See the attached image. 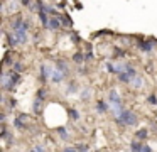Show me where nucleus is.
<instances>
[{"label": "nucleus", "mask_w": 157, "mask_h": 152, "mask_svg": "<svg viewBox=\"0 0 157 152\" xmlns=\"http://www.w3.org/2000/svg\"><path fill=\"white\" fill-rule=\"evenodd\" d=\"M68 115H69V117H71L75 122H78L79 117H81V115H79V111L76 110V108H68Z\"/></svg>", "instance_id": "23"}, {"label": "nucleus", "mask_w": 157, "mask_h": 152, "mask_svg": "<svg viewBox=\"0 0 157 152\" xmlns=\"http://www.w3.org/2000/svg\"><path fill=\"white\" fill-rule=\"evenodd\" d=\"M73 61H75L76 64H83V63L86 61V54L81 53V51H78V53L73 54Z\"/></svg>", "instance_id": "14"}, {"label": "nucleus", "mask_w": 157, "mask_h": 152, "mask_svg": "<svg viewBox=\"0 0 157 152\" xmlns=\"http://www.w3.org/2000/svg\"><path fill=\"white\" fill-rule=\"evenodd\" d=\"M12 32H14V36L17 37V41H19L21 46H24V44L29 42V32L27 30H12Z\"/></svg>", "instance_id": "6"}, {"label": "nucleus", "mask_w": 157, "mask_h": 152, "mask_svg": "<svg viewBox=\"0 0 157 152\" xmlns=\"http://www.w3.org/2000/svg\"><path fill=\"white\" fill-rule=\"evenodd\" d=\"M24 120H25V115H19V117L14 118V122H12V123H14V127L19 128V130H25V128H27V125L24 123Z\"/></svg>", "instance_id": "10"}, {"label": "nucleus", "mask_w": 157, "mask_h": 152, "mask_svg": "<svg viewBox=\"0 0 157 152\" xmlns=\"http://www.w3.org/2000/svg\"><path fill=\"white\" fill-rule=\"evenodd\" d=\"M32 111H34V115H41L42 111V100L41 98H36L34 103H32Z\"/></svg>", "instance_id": "12"}, {"label": "nucleus", "mask_w": 157, "mask_h": 152, "mask_svg": "<svg viewBox=\"0 0 157 152\" xmlns=\"http://www.w3.org/2000/svg\"><path fill=\"white\" fill-rule=\"evenodd\" d=\"M142 152H154V150H152V147H150V145H144Z\"/></svg>", "instance_id": "33"}, {"label": "nucleus", "mask_w": 157, "mask_h": 152, "mask_svg": "<svg viewBox=\"0 0 157 152\" xmlns=\"http://www.w3.org/2000/svg\"><path fill=\"white\" fill-rule=\"evenodd\" d=\"M29 152H37V150H36V149H31V150H29Z\"/></svg>", "instance_id": "35"}, {"label": "nucleus", "mask_w": 157, "mask_h": 152, "mask_svg": "<svg viewBox=\"0 0 157 152\" xmlns=\"http://www.w3.org/2000/svg\"><path fill=\"white\" fill-rule=\"evenodd\" d=\"M137 46H139L140 51H144V53L149 54L150 51L154 49V41H139V42H137Z\"/></svg>", "instance_id": "7"}, {"label": "nucleus", "mask_w": 157, "mask_h": 152, "mask_svg": "<svg viewBox=\"0 0 157 152\" xmlns=\"http://www.w3.org/2000/svg\"><path fill=\"white\" fill-rule=\"evenodd\" d=\"M95 108H96V111H98V113H106V111L110 110V103L108 101H105V100H98L96 101V105H95Z\"/></svg>", "instance_id": "8"}, {"label": "nucleus", "mask_w": 157, "mask_h": 152, "mask_svg": "<svg viewBox=\"0 0 157 152\" xmlns=\"http://www.w3.org/2000/svg\"><path fill=\"white\" fill-rule=\"evenodd\" d=\"M132 86L135 88V90H140V88L144 86V80H142V76H139V74H137V76L132 80Z\"/></svg>", "instance_id": "18"}, {"label": "nucleus", "mask_w": 157, "mask_h": 152, "mask_svg": "<svg viewBox=\"0 0 157 152\" xmlns=\"http://www.w3.org/2000/svg\"><path fill=\"white\" fill-rule=\"evenodd\" d=\"M147 101H149L150 105H155L157 103V96L155 95H149V96H147Z\"/></svg>", "instance_id": "28"}, {"label": "nucleus", "mask_w": 157, "mask_h": 152, "mask_svg": "<svg viewBox=\"0 0 157 152\" xmlns=\"http://www.w3.org/2000/svg\"><path fill=\"white\" fill-rule=\"evenodd\" d=\"M78 91V83H76L75 80H69L68 86H66V95H73Z\"/></svg>", "instance_id": "13"}, {"label": "nucleus", "mask_w": 157, "mask_h": 152, "mask_svg": "<svg viewBox=\"0 0 157 152\" xmlns=\"http://www.w3.org/2000/svg\"><path fill=\"white\" fill-rule=\"evenodd\" d=\"M78 152H90V147H88V145H85V144L78 145Z\"/></svg>", "instance_id": "29"}, {"label": "nucleus", "mask_w": 157, "mask_h": 152, "mask_svg": "<svg viewBox=\"0 0 157 152\" xmlns=\"http://www.w3.org/2000/svg\"><path fill=\"white\" fill-rule=\"evenodd\" d=\"M117 76H118V81H120V83H125V84H127V83H132V76H130L127 71H123V73H118Z\"/></svg>", "instance_id": "16"}, {"label": "nucleus", "mask_w": 157, "mask_h": 152, "mask_svg": "<svg viewBox=\"0 0 157 152\" xmlns=\"http://www.w3.org/2000/svg\"><path fill=\"white\" fill-rule=\"evenodd\" d=\"M51 73H52V68L49 64L42 63L41 68H39V78H41V83H46L48 80H51Z\"/></svg>", "instance_id": "3"}, {"label": "nucleus", "mask_w": 157, "mask_h": 152, "mask_svg": "<svg viewBox=\"0 0 157 152\" xmlns=\"http://www.w3.org/2000/svg\"><path fill=\"white\" fill-rule=\"evenodd\" d=\"M61 22L64 24V25H68V27L71 25V20H69V19H66V17H63V19H61Z\"/></svg>", "instance_id": "32"}, {"label": "nucleus", "mask_w": 157, "mask_h": 152, "mask_svg": "<svg viewBox=\"0 0 157 152\" xmlns=\"http://www.w3.org/2000/svg\"><path fill=\"white\" fill-rule=\"evenodd\" d=\"M103 68H105L106 73H112V74H117V66L113 63H110V61H106L105 64H103Z\"/></svg>", "instance_id": "22"}, {"label": "nucleus", "mask_w": 157, "mask_h": 152, "mask_svg": "<svg viewBox=\"0 0 157 152\" xmlns=\"http://www.w3.org/2000/svg\"><path fill=\"white\" fill-rule=\"evenodd\" d=\"M9 76H10V73H7V71H4L2 73V86H7V83H9Z\"/></svg>", "instance_id": "27"}, {"label": "nucleus", "mask_w": 157, "mask_h": 152, "mask_svg": "<svg viewBox=\"0 0 157 152\" xmlns=\"http://www.w3.org/2000/svg\"><path fill=\"white\" fill-rule=\"evenodd\" d=\"M108 103H110V107L122 105V96L118 95V91H117V90H110L108 91Z\"/></svg>", "instance_id": "5"}, {"label": "nucleus", "mask_w": 157, "mask_h": 152, "mask_svg": "<svg viewBox=\"0 0 157 152\" xmlns=\"http://www.w3.org/2000/svg\"><path fill=\"white\" fill-rule=\"evenodd\" d=\"M12 71H15V73H24L25 66L22 63H19V61H14V63H12Z\"/></svg>", "instance_id": "19"}, {"label": "nucleus", "mask_w": 157, "mask_h": 152, "mask_svg": "<svg viewBox=\"0 0 157 152\" xmlns=\"http://www.w3.org/2000/svg\"><path fill=\"white\" fill-rule=\"evenodd\" d=\"M21 84V73H15V71H10V76H9V83L4 90L7 91H14L15 88Z\"/></svg>", "instance_id": "2"}, {"label": "nucleus", "mask_w": 157, "mask_h": 152, "mask_svg": "<svg viewBox=\"0 0 157 152\" xmlns=\"http://www.w3.org/2000/svg\"><path fill=\"white\" fill-rule=\"evenodd\" d=\"M68 76V74H64L63 71H59L58 68H54L52 66V73H51V83H54V84H59V83H63L64 81V78Z\"/></svg>", "instance_id": "4"}, {"label": "nucleus", "mask_w": 157, "mask_h": 152, "mask_svg": "<svg viewBox=\"0 0 157 152\" xmlns=\"http://www.w3.org/2000/svg\"><path fill=\"white\" fill-rule=\"evenodd\" d=\"M125 71H127V73L130 74V76H132V80H133V78L137 76V69H135V68L132 66V64H127V69H125Z\"/></svg>", "instance_id": "25"}, {"label": "nucleus", "mask_w": 157, "mask_h": 152, "mask_svg": "<svg viewBox=\"0 0 157 152\" xmlns=\"http://www.w3.org/2000/svg\"><path fill=\"white\" fill-rule=\"evenodd\" d=\"M63 152H78V147H71V145H69V147L63 149Z\"/></svg>", "instance_id": "30"}, {"label": "nucleus", "mask_w": 157, "mask_h": 152, "mask_svg": "<svg viewBox=\"0 0 157 152\" xmlns=\"http://www.w3.org/2000/svg\"><path fill=\"white\" fill-rule=\"evenodd\" d=\"M142 147H144V145L135 138V140H133L132 144H130V152H142Z\"/></svg>", "instance_id": "20"}, {"label": "nucleus", "mask_w": 157, "mask_h": 152, "mask_svg": "<svg viewBox=\"0 0 157 152\" xmlns=\"http://www.w3.org/2000/svg\"><path fill=\"white\" fill-rule=\"evenodd\" d=\"M147 137H149V130H147V128H139V130L135 132L137 140H145Z\"/></svg>", "instance_id": "15"}, {"label": "nucleus", "mask_w": 157, "mask_h": 152, "mask_svg": "<svg viewBox=\"0 0 157 152\" xmlns=\"http://www.w3.org/2000/svg\"><path fill=\"white\" fill-rule=\"evenodd\" d=\"M56 132L59 134V137H61L63 140H68V138H69V132L66 130V127H58V128H56Z\"/></svg>", "instance_id": "21"}, {"label": "nucleus", "mask_w": 157, "mask_h": 152, "mask_svg": "<svg viewBox=\"0 0 157 152\" xmlns=\"http://www.w3.org/2000/svg\"><path fill=\"white\" fill-rule=\"evenodd\" d=\"M90 96H91V88H85V90L81 91V95H79V98H81L83 101H88Z\"/></svg>", "instance_id": "24"}, {"label": "nucleus", "mask_w": 157, "mask_h": 152, "mask_svg": "<svg viewBox=\"0 0 157 152\" xmlns=\"http://www.w3.org/2000/svg\"><path fill=\"white\" fill-rule=\"evenodd\" d=\"M54 68H58L59 71H63V73L64 74H68L69 73V66H68V63H66L64 59H58L54 63Z\"/></svg>", "instance_id": "11"}, {"label": "nucleus", "mask_w": 157, "mask_h": 152, "mask_svg": "<svg viewBox=\"0 0 157 152\" xmlns=\"http://www.w3.org/2000/svg\"><path fill=\"white\" fill-rule=\"evenodd\" d=\"M37 15H39V20H41V24L44 27H48V24H49V19L51 17H48V12L46 10H42V12H37Z\"/></svg>", "instance_id": "17"}, {"label": "nucleus", "mask_w": 157, "mask_h": 152, "mask_svg": "<svg viewBox=\"0 0 157 152\" xmlns=\"http://www.w3.org/2000/svg\"><path fill=\"white\" fill-rule=\"evenodd\" d=\"M117 123L118 125H123V127H130V125H135L137 123V115L133 113L132 110H128V108H123L122 113L118 115V117H115Z\"/></svg>", "instance_id": "1"}, {"label": "nucleus", "mask_w": 157, "mask_h": 152, "mask_svg": "<svg viewBox=\"0 0 157 152\" xmlns=\"http://www.w3.org/2000/svg\"><path fill=\"white\" fill-rule=\"evenodd\" d=\"M36 98H41V100L44 101L46 98H48V91H46L44 88H41V90H37V96H36Z\"/></svg>", "instance_id": "26"}, {"label": "nucleus", "mask_w": 157, "mask_h": 152, "mask_svg": "<svg viewBox=\"0 0 157 152\" xmlns=\"http://www.w3.org/2000/svg\"><path fill=\"white\" fill-rule=\"evenodd\" d=\"M34 149H36V150H37V152H46V150H44V147H42V145H36Z\"/></svg>", "instance_id": "34"}, {"label": "nucleus", "mask_w": 157, "mask_h": 152, "mask_svg": "<svg viewBox=\"0 0 157 152\" xmlns=\"http://www.w3.org/2000/svg\"><path fill=\"white\" fill-rule=\"evenodd\" d=\"M123 56H125V53H123V51L115 49V57H123Z\"/></svg>", "instance_id": "31"}, {"label": "nucleus", "mask_w": 157, "mask_h": 152, "mask_svg": "<svg viewBox=\"0 0 157 152\" xmlns=\"http://www.w3.org/2000/svg\"><path fill=\"white\" fill-rule=\"evenodd\" d=\"M61 25H63V22H61L59 17H51V19H49V24H48V29L59 30V29H61Z\"/></svg>", "instance_id": "9"}]
</instances>
